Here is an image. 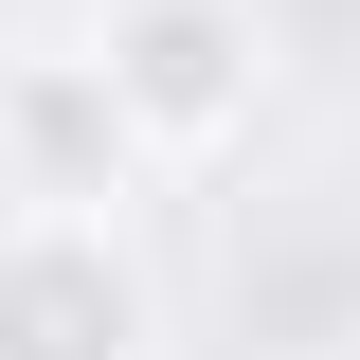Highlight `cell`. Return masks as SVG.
Returning a JSON list of instances; mask_svg holds the SVG:
<instances>
[{"instance_id":"1","label":"cell","mask_w":360,"mask_h":360,"mask_svg":"<svg viewBox=\"0 0 360 360\" xmlns=\"http://www.w3.org/2000/svg\"><path fill=\"white\" fill-rule=\"evenodd\" d=\"M0 360H162V288L127 217H72V198L0 217Z\"/></svg>"},{"instance_id":"2","label":"cell","mask_w":360,"mask_h":360,"mask_svg":"<svg viewBox=\"0 0 360 360\" xmlns=\"http://www.w3.org/2000/svg\"><path fill=\"white\" fill-rule=\"evenodd\" d=\"M108 90H127V127L162 144V162H217L234 127H252V90H270V37H252V0H108Z\"/></svg>"},{"instance_id":"3","label":"cell","mask_w":360,"mask_h":360,"mask_svg":"<svg viewBox=\"0 0 360 360\" xmlns=\"http://www.w3.org/2000/svg\"><path fill=\"white\" fill-rule=\"evenodd\" d=\"M144 162L162 144L127 127V90H108V54H0V198H72V217H127Z\"/></svg>"}]
</instances>
